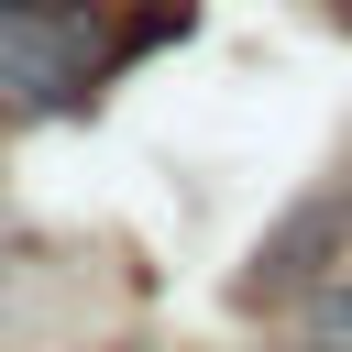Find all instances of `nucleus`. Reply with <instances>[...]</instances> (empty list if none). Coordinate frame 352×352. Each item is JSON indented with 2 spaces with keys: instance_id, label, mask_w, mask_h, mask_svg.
I'll list each match as a JSON object with an SVG mask.
<instances>
[{
  "instance_id": "obj_1",
  "label": "nucleus",
  "mask_w": 352,
  "mask_h": 352,
  "mask_svg": "<svg viewBox=\"0 0 352 352\" xmlns=\"http://www.w3.org/2000/svg\"><path fill=\"white\" fill-rule=\"evenodd\" d=\"M187 22H198L187 0H132V11H99V0L0 11V99H22V110H88L132 55H154V44L187 33Z\"/></svg>"
},
{
  "instance_id": "obj_2",
  "label": "nucleus",
  "mask_w": 352,
  "mask_h": 352,
  "mask_svg": "<svg viewBox=\"0 0 352 352\" xmlns=\"http://www.w3.org/2000/svg\"><path fill=\"white\" fill-rule=\"evenodd\" d=\"M330 264H352V165L319 187V198H297L264 242H253V264H242V297L264 308V297H297V286H319Z\"/></svg>"
},
{
  "instance_id": "obj_3",
  "label": "nucleus",
  "mask_w": 352,
  "mask_h": 352,
  "mask_svg": "<svg viewBox=\"0 0 352 352\" xmlns=\"http://www.w3.org/2000/svg\"><path fill=\"white\" fill-rule=\"evenodd\" d=\"M330 330H352V275H341V286H330Z\"/></svg>"
},
{
  "instance_id": "obj_4",
  "label": "nucleus",
  "mask_w": 352,
  "mask_h": 352,
  "mask_svg": "<svg viewBox=\"0 0 352 352\" xmlns=\"http://www.w3.org/2000/svg\"><path fill=\"white\" fill-rule=\"evenodd\" d=\"M0 11H55V0H0Z\"/></svg>"
},
{
  "instance_id": "obj_5",
  "label": "nucleus",
  "mask_w": 352,
  "mask_h": 352,
  "mask_svg": "<svg viewBox=\"0 0 352 352\" xmlns=\"http://www.w3.org/2000/svg\"><path fill=\"white\" fill-rule=\"evenodd\" d=\"M308 352H352V341H308Z\"/></svg>"
},
{
  "instance_id": "obj_6",
  "label": "nucleus",
  "mask_w": 352,
  "mask_h": 352,
  "mask_svg": "<svg viewBox=\"0 0 352 352\" xmlns=\"http://www.w3.org/2000/svg\"><path fill=\"white\" fill-rule=\"evenodd\" d=\"M330 11H341V22H352V0H330Z\"/></svg>"
}]
</instances>
